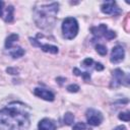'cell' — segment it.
<instances>
[{"instance_id": "cell-1", "label": "cell", "mask_w": 130, "mask_h": 130, "mask_svg": "<svg viewBox=\"0 0 130 130\" xmlns=\"http://www.w3.org/2000/svg\"><path fill=\"white\" fill-rule=\"evenodd\" d=\"M29 116L22 108L14 104L0 110V130H27Z\"/></svg>"}, {"instance_id": "cell-2", "label": "cell", "mask_w": 130, "mask_h": 130, "mask_svg": "<svg viewBox=\"0 0 130 130\" xmlns=\"http://www.w3.org/2000/svg\"><path fill=\"white\" fill-rule=\"evenodd\" d=\"M58 10L59 4L57 2L36 6L34 9V19L36 24L42 29H51L55 24Z\"/></svg>"}, {"instance_id": "cell-3", "label": "cell", "mask_w": 130, "mask_h": 130, "mask_svg": "<svg viewBox=\"0 0 130 130\" xmlns=\"http://www.w3.org/2000/svg\"><path fill=\"white\" fill-rule=\"evenodd\" d=\"M63 37L67 40H72L78 32V23L74 17H67L62 23Z\"/></svg>"}, {"instance_id": "cell-4", "label": "cell", "mask_w": 130, "mask_h": 130, "mask_svg": "<svg viewBox=\"0 0 130 130\" xmlns=\"http://www.w3.org/2000/svg\"><path fill=\"white\" fill-rule=\"evenodd\" d=\"M92 35L94 36L95 39H99V38H106L107 40H112L116 37V34L115 31L113 30H109L107 25L104 24V23H101L99 26H94V27H91L90 28Z\"/></svg>"}, {"instance_id": "cell-5", "label": "cell", "mask_w": 130, "mask_h": 130, "mask_svg": "<svg viewBox=\"0 0 130 130\" xmlns=\"http://www.w3.org/2000/svg\"><path fill=\"white\" fill-rule=\"evenodd\" d=\"M128 76H125V73L117 68L113 71V78H112V81H111V87H119L120 85L122 84H125V85H128Z\"/></svg>"}, {"instance_id": "cell-6", "label": "cell", "mask_w": 130, "mask_h": 130, "mask_svg": "<svg viewBox=\"0 0 130 130\" xmlns=\"http://www.w3.org/2000/svg\"><path fill=\"white\" fill-rule=\"evenodd\" d=\"M85 115H86L87 123L91 126H99L103 122V115L101 114V112L94 109H88Z\"/></svg>"}, {"instance_id": "cell-7", "label": "cell", "mask_w": 130, "mask_h": 130, "mask_svg": "<svg viewBox=\"0 0 130 130\" xmlns=\"http://www.w3.org/2000/svg\"><path fill=\"white\" fill-rule=\"evenodd\" d=\"M101 10L109 15H119L121 13V9L117 6V3L115 1H107L102 4Z\"/></svg>"}, {"instance_id": "cell-8", "label": "cell", "mask_w": 130, "mask_h": 130, "mask_svg": "<svg viewBox=\"0 0 130 130\" xmlns=\"http://www.w3.org/2000/svg\"><path fill=\"white\" fill-rule=\"evenodd\" d=\"M125 56V51L124 48L120 45L116 46L113 48L112 50V54H111V62L112 63H119L124 59Z\"/></svg>"}, {"instance_id": "cell-9", "label": "cell", "mask_w": 130, "mask_h": 130, "mask_svg": "<svg viewBox=\"0 0 130 130\" xmlns=\"http://www.w3.org/2000/svg\"><path fill=\"white\" fill-rule=\"evenodd\" d=\"M34 93H35V95H37V96H39V98H41V99H43V100L49 101V102H52V101H54V99H55L54 93H53L52 91L48 90V89H45V88L37 87V88H35Z\"/></svg>"}, {"instance_id": "cell-10", "label": "cell", "mask_w": 130, "mask_h": 130, "mask_svg": "<svg viewBox=\"0 0 130 130\" xmlns=\"http://www.w3.org/2000/svg\"><path fill=\"white\" fill-rule=\"evenodd\" d=\"M30 40V43L34 45V46H38L40 47L44 52H48V53H52V54H56L58 53V48L56 46H53V45H49V44H41L39 41H37L36 39H29Z\"/></svg>"}, {"instance_id": "cell-11", "label": "cell", "mask_w": 130, "mask_h": 130, "mask_svg": "<svg viewBox=\"0 0 130 130\" xmlns=\"http://www.w3.org/2000/svg\"><path fill=\"white\" fill-rule=\"evenodd\" d=\"M38 127H39V130H56L55 123L48 118L41 120L38 124Z\"/></svg>"}, {"instance_id": "cell-12", "label": "cell", "mask_w": 130, "mask_h": 130, "mask_svg": "<svg viewBox=\"0 0 130 130\" xmlns=\"http://www.w3.org/2000/svg\"><path fill=\"white\" fill-rule=\"evenodd\" d=\"M13 12H14V8L11 5H8L7 7L4 8L3 10V15L2 18L6 21V22H11L13 20Z\"/></svg>"}, {"instance_id": "cell-13", "label": "cell", "mask_w": 130, "mask_h": 130, "mask_svg": "<svg viewBox=\"0 0 130 130\" xmlns=\"http://www.w3.org/2000/svg\"><path fill=\"white\" fill-rule=\"evenodd\" d=\"M9 50V54L12 58H19L22 55H24V50L20 47H11L8 49Z\"/></svg>"}, {"instance_id": "cell-14", "label": "cell", "mask_w": 130, "mask_h": 130, "mask_svg": "<svg viewBox=\"0 0 130 130\" xmlns=\"http://www.w3.org/2000/svg\"><path fill=\"white\" fill-rule=\"evenodd\" d=\"M16 40H18V35H16V34L10 35V36L6 39V41H5V48H6L7 50H8L9 48H11L12 45L14 44V42H15Z\"/></svg>"}, {"instance_id": "cell-15", "label": "cell", "mask_w": 130, "mask_h": 130, "mask_svg": "<svg viewBox=\"0 0 130 130\" xmlns=\"http://www.w3.org/2000/svg\"><path fill=\"white\" fill-rule=\"evenodd\" d=\"M73 121H74V116H73V114L70 113V112H67V113L64 115V123H65L66 125H71V124L73 123Z\"/></svg>"}, {"instance_id": "cell-16", "label": "cell", "mask_w": 130, "mask_h": 130, "mask_svg": "<svg viewBox=\"0 0 130 130\" xmlns=\"http://www.w3.org/2000/svg\"><path fill=\"white\" fill-rule=\"evenodd\" d=\"M73 72H74L75 75H81L84 78V80H88L90 78V73H88V72H80L77 68H74L73 69Z\"/></svg>"}, {"instance_id": "cell-17", "label": "cell", "mask_w": 130, "mask_h": 130, "mask_svg": "<svg viewBox=\"0 0 130 130\" xmlns=\"http://www.w3.org/2000/svg\"><path fill=\"white\" fill-rule=\"evenodd\" d=\"M95 49H96V52H98L101 56H105V55L107 54V48H106L104 45H102V44H98V45L95 46Z\"/></svg>"}, {"instance_id": "cell-18", "label": "cell", "mask_w": 130, "mask_h": 130, "mask_svg": "<svg viewBox=\"0 0 130 130\" xmlns=\"http://www.w3.org/2000/svg\"><path fill=\"white\" fill-rule=\"evenodd\" d=\"M119 119L124 121V122H128L129 119H130V116H129V112H123V113H120L119 114Z\"/></svg>"}, {"instance_id": "cell-19", "label": "cell", "mask_w": 130, "mask_h": 130, "mask_svg": "<svg viewBox=\"0 0 130 130\" xmlns=\"http://www.w3.org/2000/svg\"><path fill=\"white\" fill-rule=\"evenodd\" d=\"M85 128H86V126L82 122H78L73 126V130H85Z\"/></svg>"}, {"instance_id": "cell-20", "label": "cell", "mask_w": 130, "mask_h": 130, "mask_svg": "<svg viewBox=\"0 0 130 130\" xmlns=\"http://www.w3.org/2000/svg\"><path fill=\"white\" fill-rule=\"evenodd\" d=\"M79 89V86L76 85V84H70L67 86V90L70 91V92H77Z\"/></svg>"}, {"instance_id": "cell-21", "label": "cell", "mask_w": 130, "mask_h": 130, "mask_svg": "<svg viewBox=\"0 0 130 130\" xmlns=\"http://www.w3.org/2000/svg\"><path fill=\"white\" fill-rule=\"evenodd\" d=\"M92 63H93V60H92L91 58H86V59L82 62V65H83L84 67H90Z\"/></svg>"}, {"instance_id": "cell-22", "label": "cell", "mask_w": 130, "mask_h": 130, "mask_svg": "<svg viewBox=\"0 0 130 130\" xmlns=\"http://www.w3.org/2000/svg\"><path fill=\"white\" fill-rule=\"evenodd\" d=\"M3 10H4V2L0 1V17H2L3 15Z\"/></svg>"}, {"instance_id": "cell-23", "label": "cell", "mask_w": 130, "mask_h": 130, "mask_svg": "<svg viewBox=\"0 0 130 130\" xmlns=\"http://www.w3.org/2000/svg\"><path fill=\"white\" fill-rule=\"evenodd\" d=\"M94 65H95V69H96L98 71H102V70L104 69V66H103L101 63H95Z\"/></svg>"}, {"instance_id": "cell-24", "label": "cell", "mask_w": 130, "mask_h": 130, "mask_svg": "<svg viewBox=\"0 0 130 130\" xmlns=\"http://www.w3.org/2000/svg\"><path fill=\"white\" fill-rule=\"evenodd\" d=\"M114 130H126V127L123 126V125H120V126H117Z\"/></svg>"}]
</instances>
